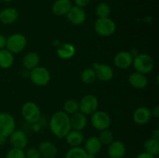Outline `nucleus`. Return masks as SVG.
Wrapping results in <instances>:
<instances>
[{"label":"nucleus","mask_w":159,"mask_h":158,"mask_svg":"<svg viewBox=\"0 0 159 158\" xmlns=\"http://www.w3.org/2000/svg\"><path fill=\"white\" fill-rule=\"evenodd\" d=\"M50 129L53 134L58 139L65 138L71 129L70 117L64 111L56 112L50 119Z\"/></svg>","instance_id":"f257e3e1"},{"label":"nucleus","mask_w":159,"mask_h":158,"mask_svg":"<svg viewBox=\"0 0 159 158\" xmlns=\"http://www.w3.org/2000/svg\"><path fill=\"white\" fill-rule=\"evenodd\" d=\"M132 64L134 65L137 72L143 74L150 73L155 66L152 57L147 54H139L135 56Z\"/></svg>","instance_id":"f03ea898"},{"label":"nucleus","mask_w":159,"mask_h":158,"mask_svg":"<svg viewBox=\"0 0 159 158\" xmlns=\"http://www.w3.org/2000/svg\"><path fill=\"white\" fill-rule=\"evenodd\" d=\"M95 31L102 37H110L116 31V23L109 17L99 18L94 23Z\"/></svg>","instance_id":"7ed1b4c3"},{"label":"nucleus","mask_w":159,"mask_h":158,"mask_svg":"<svg viewBox=\"0 0 159 158\" xmlns=\"http://www.w3.org/2000/svg\"><path fill=\"white\" fill-rule=\"evenodd\" d=\"M22 116L25 120L29 123L37 122L41 118V112L36 103L33 102H27L22 106Z\"/></svg>","instance_id":"20e7f679"},{"label":"nucleus","mask_w":159,"mask_h":158,"mask_svg":"<svg viewBox=\"0 0 159 158\" xmlns=\"http://www.w3.org/2000/svg\"><path fill=\"white\" fill-rule=\"evenodd\" d=\"M26 45V39L23 34L14 33L6 38V47L12 54H19L24 50Z\"/></svg>","instance_id":"39448f33"},{"label":"nucleus","mask_w":159,"mask_h":158,"mask_svg":"<svg viewBox=\"0 0 159 158\" xmlns=\"http://www.w3.org/2000/svg\"><path fill=\"white\" fill-rule=\"evenodd\" d=\"M30 77L34 85L37 86H44L48 85L51 80V74L47 68L37 66L31 70Z\"/></svg>","instance_id":"423d86ee"},{"label":"nucleus","mask_w":159,"mask_h":158,"mask_svg":"<svg viewBox=\"0 0 159 158\" xmlns=\"http://www.w3.org/2000/svg\"><path fill=\"white\" fill-rule=\"evenodd\" d=\"M79 105V112L84 115H92L97 111L99 102L97 98L93 94H87L81 99Z\"/></svg>","instance_id":"0eeeda50"},{"label":"nucleus","mask_w":159,"mask_h":158,"mask_svg":"<svg viewBox=\"0 0 159 158\" xmlns=\"http://www.w3.org/2000/svg\"><path fill=\"white\" fill-rule=\"evenodd\" d=\"M91 122L95 129L97 130L107 129L110 127L111 120L110 117L106 112L96 111L91 116Z\"/></svg>","instance_id":"6e6552de"},{"label":"nucleus","mask_w":159,"mask_h":158,"mask_svg":"<svg viewBox=\"0 0 159 158\" xmlns=\"http://www.w3.org/2000/svg\"><path fill=\"white\" fill-rule=\"evenodd\" d=\"M15 129L16 122L13 116L6 112L0 113V134L9 137Z\"/></svg>","instance_id":"1a4fd4ad"},{"label":"nucleus","mask_w":159,"mask_h":158,"mask_svg":"<svg viewBox=\"0 0 159 158\" xmlns=\"http://www.w3.org/2000/svg\"><path fill=\"white\" fill-rule=\"evenodd\" d=\"M66 15L70 23L75 26L83 24L86 20V14L83 9L76 6H71Z\"/></svg>","instance_id":"9d476101"},{"label":"nucleus","mask_w":159,"mask_h":158,"mask_svg":"<svg viewBox=\"0 0 159 158\" xmlns=\"http://www.w3.org/2000/svg\"><path fill=\"white\" fill-rule=\"evenodd\" d=\"M93 69L96 72V77L102 81H108L113 77V70L110 65L106 64H94Z\"/></svg>","instance_id":"9b49d317"},{"label":"nucleus","mask_w":159,"mask_h":158,"mask_svg":"<svg viewBox=\"0 0 159 158\" xmlns=\"http://www.w3.org/2000/svg\"><path fill=\"white\" fill-rule=\"evenodd\" d=\"M107 153L110 158H123L126 153L125 145L120 140H113L108 145Z\"/></svg>","instance_id":"f8f14e48"},{"label":"nucleus","mask_w":159,"mask_h":158,"mask_svg":"<svg viewBox=\"0 0 159 158\" xmlns=\"http://www.w3.org/2000/svg\"><path fill=\"white\" fill-rule=\"evenodd\" d=\"M10 143L12 144V147L20 149H24L27 146L28 138L26 133L22 130H14L11 135Z\"/></svg>","instance_id":"ddd939ff"},{"label":"nucleus","mask_w":159,"mask_h":158,"mask_svg":"<svg viewBox=\"0 0 159 158\" xmlns=\"http://www.w3.org/2000/svg\"><path fill=\"white\" fill-rule=\"evenodd\" d=\"M152 110L147 107H139L134 111L133 119L135 123L138 125H145L150 121L152 118Z\"/></svg>","instance_id":"4468645a"},{"label":"nucleus","mask_w":159,"mask_h":158,"mask_svg":"<svg viewBox=\"0 0 159 158\" xmlns=\"http://www.w3.org/2000/svg\"><path fill=\"white\" fill-rule=\"evenodd\" d=\"M133 55L127 51H120L114 57V64L120 69H127L133 63Z\"/></svg>","instance_id":"2eb2a0df"},{"label":"nucleus","mask_w":159,"mask_h":158,"mask_svg":"<svg viewBox=\"0 0 159 158\" xmlns=\"http://www.w3.org/2000/svg\"><path fill=\"white\" fill-rule=\"evenodd\" d=\"M18 17L19 12L15 8H6L0 12V22L3 24H12L18 20Z\"/></svg>","instance_id":"dca6fc26"},{"label":"nucleus","mask_w":159,"mask_h":158,"mask_svg":"<svg viewBox=\"0 0 159 158\" xmlns=\"http://www.w3.org/2000/svg\"><path fill=\"white\" fill-rule=\"evenodd\" d=\"M71 6V0H56L53 3L51 10L54 15L62 16L67 15Z\"/></svg>","instance_id":"f3484780"},{"label":"nucleus","mask_w":159,"mask_h":158,"mask_svg":"<svg viewBox=\"0 0 159 158\" xmlns=\"http://www.w3.org/2000/svg\"><path fill=\"white\" fill-rule=\"evenodd\" d=\"M70 123H71V127L72 129L82 131L87 125V119L85 117V115H84L81 112L74 113L70 117Z\"/></svg>","instance_id":"a211bd4d"},{"label":"nucleus","mask_w":159,"mask_h":158,"mask_svg":"<svg viewBox=\"0 0 159 158\" xmlns=\"http://www.w3.org/2000/svg\"><path fill=\"white\" fill-rule=\"evenodd\" d=\"M38 150L43 158L55 157L57 153L56 146L50 141H44L41 143L38 147Z\"/></svg>","instance_id":"6ab92c4d"},{"label":"nucleus","mask_w":159,"mask_h":158,"mask_svg":"<svg viewBox=\"0 0 159 158\" xmlns=\"http://www.w3.org/2000/svg\"><path fill=\"white\" fill-rule=\"evenodd\" d=\"M102 146V145L99 141V138L96 137V136H92V137H89L86 139L84 149L88 154L96 156L97 153L100 152Z\"/></svg>","instance_id":"aec40b11"},{"label":"nucleus","mask_w":159,"mask_h":158,"mask_svg":"<svg viewBox=\"0 0 159 158\" xmlns=\"http://www.w3.org/2000/svg\"><path fill=\"white\" fill-rule=\"evenodd\" d=\"M65 138L68 145L72 147H80V145L84 141V136L81 133V131L75 129L70 130Z\"/></svg>","instance_id":"412c9836"},{"label":"nucleus","mask_w":159,"mask_h":158,"mask_svg":"<svg viewBox=\"0 0 159 158\" xmlns=\"http://www.w3.org/2000/svg\"><path fill=\"white\" fill-rule=\"evenodd\" d=\"M129 82L134 88H138V89L144 88L148 85L147 77L144 76V74L137 72V71L132 73L129 76Z\"/></svg>","instance_id":"4be33fe9"},{"label":"nucleus","mask_w":159,"mask_h":158,"mask_svg":"<svg viewBox=\"0 0 159 158\" xmlns=\"http://www.w3.org/2000/svg\"><path fill=\"white\" fill-rule=\"evenodd\" d=\"M40 63V56L36 52H30L24 56L23 60V65L26 70L31 71Z\"/></svg>","instance_id":"5701e85b"},{"label":"nucleus","mask_w":159,"mask_h":158,"mask_svg":"<svg viewBox=\"0 0 159 158\" xmlns=\"http://www.w3.org/2000/svg\"><path fill=\"white\" fill-rule=\"evenodd\" d=\"M57 54L60 58L64 60L70 59L75 54V48L71 43H63L57 47Z\"/></svg>","instance_id":"b1692460"},{"label":"nucleus","mask_w":159,"mask_h":158,"mask_svg":"<svg viewBox=\"0 0 159 158\" xmlns=\"http://www.w3.org/2000/svg\"><path fill=\"white\" fill-rule=\"evenodd\" d=\"M13 61V54L8 50L6 48L0 50V68L8 69L12 67Z\"/></svg>","instance_id":"393cba45"},{"label":"nucleus","mask_w":159,"mask_h":158,"mask_svg":"<svg viewBox=\"0 0 159 158\" xmlns=\"http://www.w3.org/2000/svg\"><path fill=\"white\" fill-rule=\"evenodd\" d=\"M144 148L146 153L154 156H158L159 153V141L155 139H148L144 143Z\"/></svg>","instance_id":"a878e982"},{"label":"nucleus","mask_w":159,"mask_h":158,"mask_svg":"<svg viewBox=\"0 0 159 158\" xmlns=\"http://www.w3.org/2000/svg\"><path fill=\"white\" fill-rule=\"evenodd\" d=\"M65 158H88V154L82 147H75L68 150Z\"/></svg>","instance_id":"bb28decb"},{"label":"nucleus","mask_w":159,"mask_h":158,"mask_svg":"<svg viewBox=\"0 0 159 158\" xmlns=\"http://www.w3.org/2000/svg\"><path fill=\"white\" fill-rule=\"evenodd\" d=\"M81 79H82V82L86 85H89L92 84L93 82L95 81L96 79V72H95L94 69L91 68H85L82 73L81 75Z\"/></svg>","instance_id":"cd10ccee"},{"label":"nucleus","mask_w":159,"mask_h":158,"mask_svg":"<svg viewBox=\"0 0 159 158\" xmlns=\"http://www.w3.org/2000/svg\"><path fill=\"white\" fill-rule=\"evenodd\" d=\"M96 14L99 18H106L110 14V7L107 3L100 2L96 8Z\"/></svg>","instance_id":"c85d7f7f"},{"label":"nucleus","mask_w":159,"mask_h":158,"mask_svg":"<svg viewBox=\"0 0 159 158\" xmlns=\"http://www.w3.org/2000/svg\"><path fill=\"white\" fill-rule=\"evenodd\" d=\"M64 112H66L67 114H74V113L79 112V105L75 100H70L66 101L64 104Z\"/></svg>","instance_id":"c756f323"},{"label":"nucleus","mask_w":159,"mask_h":158,"mask_svg":"<svg viewBox=\"0 0 159 158\" xmlns=\"http://www.w3.org/2000/svg\"><path fill=\"white\" fill-rule=\"evenodd\" d=\"M98 138H99L102 145H109L113 141V134L110 130L104 129L101 131Z\"/></svg>","instance_id":"7c9ffc66"},{"label":"nucleus","mask_w":159,"mask_h":158,"mask_svg":"<svg viewBox=\"0 0 159 158\" xmlns=\"http://www.w3.org/2000/svg\"><path fill=\"white\" fill-rule=\"evenodd\" d=\"M6 158H26V155L23 149L12 147L8 151Z\"/></svg>","instance_id":"2f4dec72"},{"label":"nucleus","mask_w":159,"mask_h":158,"mask_svg":"<svg viewBox=\"0 0 159 158\" xmlns=\"http://www.w3.org/2000/svg\"><path fill=\"white\" fill-rule=\"evenodd\" d=\"M26 158H41L40 152L38 149L36 148H30L26 152H25Z\"/></svg>","instance_id":"473e14b6"},{"label":"nucleus","mask_w":159,"mask_h":158,"mask_svg":"<svg viewBox=\"0 0 159 158\" xmlns=\"http://www.w3.org/2000/svg\"><path fill=\"white\" fill-rule=\"evenodd\" d=\"M76 6H79L80 8L85 7L90 3L91 0H74Z\"/></svg>","instance_id":"72a5a7b5"},{"label":"nucleus","mask_w":159,"mask_h":158,"mask_svg":"<svg viewBox=\"0 0 159 158\" xmlns=\"http://www.w3.org/2000/svg\"><path fill=\"white\" fill-rule=\"evenodd\" d=\"M6 44V37L2 34H0V50L4 49Z\"/></svg>","instance_id":"f704fd0d"},{"label":"nucleus","mask_w":159,"mask_h":158,"mask_svg":"<svg viewBox=\"0 0 159 158\" xmlns=\"http://www.w3.org/2000/svg\"><path fill=\"white\" fill-rule=\"evenodd\" d=\"M136 158H158L157 156H154L152 155L149 154V153H146V152H143V153H139L137 156Z\"/></svg>","instance_id":"c9c22d12"},{"label":"nucleus","mask_w":159,"mask_h":158,"mask_svg":"<svg viewBox=\"0 0 159 158\" xmlns=\"http://www.w3.org/2000/svg\"><path fill=\"white\" fill-rule=\"evenodd\" d=\"M152 116H153L154 117L158 119L159 117V106L158 105H156L155 108H153V110L152 111Z\"/></svg>","instance_id":"e433bc0d"},{"label":"nucleus","mask_w":159,"mask_h":158,"mask_svg":"<svg viewBox=\"0 0 159 158\" xmlns=\"http://www.w3.org/2000/svg\"><path fill=\"white\" fill-rule=\"evenodd\" d=\"M152 139H155L156 140L159 141V130L158 129H155L153 132H152Z\"/></svg>","instance_id":"4c0bfd02"},{"label":"nucleus","mask_w":159,"mask_h":158,"mask_svg":"<svg viewBox=\"0 0 159 158\" xmlns=\"http://www.w3.org/2000/svg\"><path fill=\"white\" fill-rule=\"evenodd\" d=\"M32 129L34 132H38L40 131V129H41V126H40V124L37 122H34V123L32 124Z\"/></svg>","instance_id":"58836bf2"},{"label":"nucleus","mask_w":159,"mask_h":158,"mask_svg":"<svg viewBox=\"0 0 159 158\" xmlns=\"http://www.w3.org/2000/svg\"><path fill=\"white\" fill-rule=\"evenodd\" d=\"M6 137H5L4 136H2V134H0V145H3V144L6 143Z\"/></svg>","instance_id":"ea45409f"},{"label":"nucleus","mask_w":159,"mask_h":158,"mask_svg":"<svg viewBox=\"0 0 159 158\" xmlns=\"http://www.w3.org/2000/svg\"><path fill=\"white\" fill-rule=\"evenodd\" d=\"M2 2H6V3H8V2H12V0H2Z\"/></svg>","instance_id":"a19ab883"},{"label":"nucleus","mask_w":159,"mask_h":158,"mask_svg":"<svg viewBox=\"0 0 159 158\" xmlns=\"http://www.w3.org/2000/svg\"><path fill=\"white\" fill-rule=\"evenodd\" d=\"M53 158H55V157H53Z\"/></svg>","instance_id":"79ce46f5"}]
</instances>
